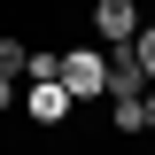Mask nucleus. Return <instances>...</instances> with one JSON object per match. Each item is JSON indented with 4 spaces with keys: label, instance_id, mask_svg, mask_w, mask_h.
<instances>
[{
    "label": "nucleus",
    "instance_id": "nucleus-1",
    "mask_svg": "<svg viewBox=\"0 0 155 155\" xmlns=\"http://www.w3.org/2000/svg\"><path fill=\"white\" fill-rule=\"evenodd\" d=\"M62 93L70 101L109 93V47H70V54H62Z\"/></svg>",
    "mask_w": 155,
    "mask_h": 155
},
{
    "label": "nucleus",
    "instance_id": "nucleus-8",
    "mask_svg": "<svg viewBox=\"0 0 155 155\" xmlns=\"http://www.w3.org/2000/svg\"><path fill=\"white\" fill-rule=\"evenodd\" d=\"M23 54H31V47H16V39H0V78H16V70H23Z\"/></svg>",
    "mask_w": 155,
    "mask_h": 155
},
{
    "label": "nucleus",
    "instance_id": "nucleus-9",
    "mask_svg": "<svg viewBox=\"0 0 155 155\" xmlns=\"http://www.w3.org/2000/svg\"><path fill=\"white\" fill-rule=\"evenodd\" d=\"M140 116H147V132H155V93H140Z\"/></svg>",
    "mask_w": 155,
    "mask_h": 155
},
{
    "label": "nucleus",
    "instance_id": "nucleus-5",
    "mask_svg": "<svg viewBox=\"0 0 155 155\" xmlns=\"http://www.w3.org/2000/svg\"><path fill=\"white\" fill-rule=\"evenodd\" d=\"M23 78H31V85H47V78H62V54H23Z\"/></svg>",
    "mask_w": 155,
    "mask_h": 155
},
{
    "label": "nucleus",
    "instance_id": "nucleus-7",
    "mask_svg": "<svg viewBox=\"0 0 155 155\" xmlns=\"http://www.w3.org/2000/svg\"><path fill=\"white\" fill-rule=\"evenodd\" d=\"M109 116H116V132H147V116H140V101H116Z\"/></svg>",
    "mask_w": 155,
    "mask_h": 155
},
{
    "label": "nucleus",
    "instance_id": "nucleus-3",
    "mask_svg": "<svg viewBox=\"0 0 155 155\" xmlns=\"http://www.w3.org/2000/svg\"><path fill=\"white\" fill-rule=\"evenodd\" d=\"M140 85H147V70H140L132 39H124V47H109V101H140Z\"/></svg>",
    "mask_w": 155,
    "mask_h": 155
},
{
    "label": "nucleus",
    "instance_id": "nucleus-6",
    "mask_svg": "<svg viewBox=\"0 0 155 155\" xmlns=\"http://www.w3.org/2000/svg\"><path fill=\"white\" fill-rule=\"evenodd\" d=\"M132 54H140V70L155 78V23H140V31H132Z\"/></svg>",
    "mask_w": 155,
    "mask_h": 155
},
{
    "label": "nucleus",
    "instance_id": "nucleus-10",
    "mask_svg": "<svg viewBox=\"0 0 155 155\" xmlns=\"http://www.w3.org/2000/svg\"><path fill=\"white\" fill-rule=\"evenodd\" d=\"M8 101H16V78H0V109H8Z\"/></svg>",
    "mask_w": 155,
    "mask_h": 155
},
{
    "label": "nucleus",
    "instance_id": "nucleus-4",
    "mask_svg": "<svg viewBox=\"0 0 155 155\" xmlns=\"http://www.w3.org/2000/svg\"><path fill=\"white\" fill-rule=\"evenodd\" d=\"M23 109H31V124H62V116H70V93H62V78L31 85V101H23Z\"/></svg>",
    "mask_w": 155,
    "mask_h": 155
},
{
    "label": "nucleus",
    "instance_id": "nucleus-2",
    "mask_svg": "<svg viewBox=\"0 0 155 155\" xmlns=\"http://www.w3.org/2000/svg\"><path fill=\"white\" fill-rule=\"evenodd\" d=\"M93 31H101V47H124L140 31V0H93Z\"/></svg>",
    "mask_w": 155,
    "mask_h": 155
}]
</instances>
